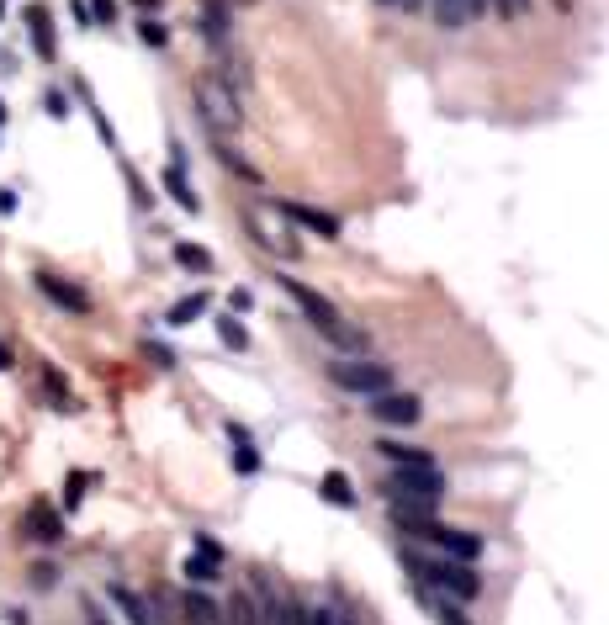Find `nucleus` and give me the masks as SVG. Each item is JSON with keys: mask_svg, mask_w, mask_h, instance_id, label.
Returning <instances> with one entry per match:
<instances>
[{"mask_svg": "<svg viewBox=\"0 0 609 625\" xmlns=\"http://www.w3.org/2000/svg\"><path fill=\"white\" fill-rule=\"evenodd\" d=\"M434 5V22L445 32H461L472 16H477V0H429Z\"/></svg>", "mask_w": 609, "mask_h": 625, "instance_id": "nucleus-14", "label": "nucleus"}, {"mask_svg": "<svg viewBox=\"0 0 609 625\" xmlns=\"http://www.w3.org/2000/svg\"><path fill=\"white\" fill-rule=\"evenodd\" d=\"M292 223H303L307 233H324V239H339V218H329L324 207H307V202H275Z\"/></svg>", "mask_w": 609, "mask_h": 625, "instance_id": "nucleus-11", "label": "nucleus"}, {"mask_svg": "<svg viewBox=\"0 0 609 625\" xmlns=\"http://www.w3.org/2000/svg\"><path fill=\"white\" fill-rule=\"evenodd\" d=\"M106 594H112V604H117L122 615H127V625H165V620H159V615L149 610V604H144V599L127 589V583H112Z\"/></svg>", "mask_w": 609, "mask_h": 625, "instance_id": "nucleus-12", "label": "nucleus"}, {"mask_svg": "<svg viewBox=\"0 0 609 625\" xmlns=\"http://www.w3.org/2000/svg\"><path fill=\"white\" fill-rule=\"evenodd\" d=\"M207 303H213L207 292H191V297H181V303H170V312H165V323H170V329H185V323H196V318L207 312Z\"/></svg>", "mask_w": 609, "mask_h": 625, "instance_id": "nucleus-19", "label": "nucleus"}, {"mask_svg": "<svg viewBox=\"0 0 609 625\" xmlns=\"http://www.w3.org/2000/svg\"><path fill=\"white\" fill-rule=\"evenodd\" d=\"M318 493H324V503H334V509H355V482H350L344 471H324V477H318Z\"/></svg>", "mask_w": 609, "mask_h": 625, "instance_id": "nucleus-16", "label": "nucleus"}, {"mask_svg": "<svg viewBox=\"0 0 609 625\" xmlns=\"http://www.w3.org/2000/svg\"><path fill=\"white\" fill-rule=\"evenodd\" d=\"M307 625H361V620L339 604H318V610H307Z\"/></svg>", "mask_w": 609, "mask_h": 625, "instance_id": "nucleus-25", "label": "nucleus"}, {"mask_svg": "<svg viewBox=\"0 0 609 625\" xmlns=\"http://www.w3.org/2000/svg\"><path fill=\"white\" fill-rule=\"evenodd\" d=\"M217 340L228 344V350H244V344H249V334H244V323H239V312L217 318Z\"/></svg>", "mask_w": 609, "mask_h": 625, "instance_id": "nucleus-26", "label": "nucleus"}, {"mask_svg": "<svg viewBox=\"0 0 609 625\" xmlns=\"http://www.w3.org/2000/svg\"><path fill=\"white\" fill-rule=\"evenodd\" d=\"M244 223H249V233H255V244H265L271 254H286V260H297L303 244L292 239V228H286V213L275 207V202H249L244 207Z\"/></svg>", "mask_w": 609, "mask_h": 625, "instance_id": "nucleus-5", "label": "nucleus"}, {"mask_svg": "<svg viewBox=\"0 0 609 625\" xmlns=\"http://www.w3.org/2000/svg\"><path fill=\"white\" fill-rule=\"evenodd\" d=\"M27 27H32V48H37V59H54L59 48H54V16H48V5H27Z\"/></svg>", "mask_w": 609, "mask_h": 625, "instance_id": "nucleus-13", "label": "nucleus"}, {"mask_svg": "<svg viewBox=\"0 0 609 625\" xmlns=\"http://www.w3.org/2000/svg\"><path fill=\"white\" fill-rule=\"evenodd\" d=\"M217 159H223L228 170H239L244 181H255V164H249V159H239V154H234V149H228V144H217Z\"/></svg>", "mask_w": 609, "mask_h": 625, "instance_id": "nucleus-30", "label": "nucleus"}, {"mask_svg": "<svg viewBox=\"0 0 609 625\" xmlns=\"http://www.w3.org/2000/svg\"><path fill=\"white\" fill-rule=\"evenodd\" d=\"M365 403H371V419H376V424H393V430H408V424L424 419V403H419L414 392H393V387H387V392H376V398H365Z\"/></svg>", "mask_w": 609, "mask_h": 625, "instance_id": "nucleus-7", "label": "nucleus"}, {"mask_svg": "<svg viewBox=\"0 0 609 625\" xmlns=\"http://www.w3.org/2000/svg\"><path fill=\"white\" fill-rule=\"evenodd\" d=\"M43 392H48L54 413H69V408H75V398H69V387H64V376L54 372V366H43Z\"/></svg>", "mask_w": 609, "mask_h": 625, "instance_id": "nucleus-23", "label": "nucleus"}, {"mask_svg": "<svg viewBox=\"0 0 609 625\" xmlns=\"http://www.w3.org/2000/svg\"><path fill=\"white\" fill-rule=\"evenodd\" d=\"M202 32H207V43L223 48V37H228V5H223V0H207V5H202Z\"/></svg>", "mask_w": 609, "mask_h": 625, "instance_id": "nucleus-20", "label": "nucleus"}, {"mask_svg": "<svg viewBox=\"0 0 609 625\" xmlns=\"http://www.w3.org/2000/svg\"><path fill=\"white\" fill-rule=\"evenodd\" d=\"M260 615H265V625H307V610L297 604L292 594H275L271 583H260Z\"/></svg>", "mask_w": 609, "mask_h": 625, "instance_id": "nucleus-8", "label": "nucleus"}, {"mask_svg": "<svg viewBox=\"0 0 609 625\" xmlns=\"http://www.w3.org/2000/svg\"><path fill=\"white\" fill-rule=\"evenodd\" d=\"M329 382H334L339 392L376 398V392H387V387H393V372H387L382 361H365V355H339L334 366H329Z\"/></svg>", "mask_w": 609, "mask_h": 625, "instance_id": "nucleus-6", "label": "nucleus"}, {"mask_svg": "<svg viewBox=\"0 0 609 625\" xmlns=\"http://www.w3.org/2000/svg\"><path fill=\"white\" fill-rule=\"evenodd\" d=\"M149 355H154V366H159V372H170V350H165V344H149Z\"/></svg>", "mask_w": 609, "mask_h": 625, "instance_id": "nucleus-35", "label": "nucleus"}, {"mask_svg": "<svg viewBox=\"0 0 609 625\" xmlns=\"http://www.w3.org/2000/svg\"><path fill=\"white\" fill-rule=\"evenodd\" d=\"M181 615H185V625H223V610L207 594H196V589L181 599Z\"/></svg>", "mask_w": 609, "mask_h": 625, "instance_id": "nucleus-18", "label": "nucleus"}, {"mask_svg": "<svg viewBox=\"0 0 609 625\" xmlns=\"http://www.w3.org/2000/svg\"><path fill=\"white\" fill-rule=\"evenodd\" d=\"M196 557H207V562L223 567V546H217L213 535H202V531H196Z\"/></svg>", "mask_w": 609, "mask_h": 625, "instance_id": "nucleus-31", "label": "nucleus"}, {"mask_svg": "<svg viewBox=\"0 0 609 625\" xmlns=\"http://www.w3.org/2000/svg\"><path fill=\"white\" fill-rule=\"evenodd\" d=\"M95 477L91 471H69V477H64V503H69V509H80V499H85V488H91Z\"/></svg>", "mask_w": 609, "mask_h": 625, "instance_id": "nucleus-28", "label": "nucleus"}, {"mask_svg": "<svg viewBox=\"0 0 609 625\" xmlns=\"http://www.w3.org/2000/svg\"><path fill=\"white\" fill-rule=\"evenodd\" d=\"M434 615H440V625H466V615H461L451 599H445V604H434Z\"/></svg>", "mask_w": 609, "mask_h": 625, "instance_id": "nucleus-34", "label": "nucleus"}, {"mask_svg": "<svg viewBox=\"0 0 609 625\" xmlns=\"http://www.w3.org/2000/svg\"><path fill=\"white\" fill-rule=\"evenodd\" d=\"M5 213H16V191H0V218Z\"/></svg>", "mask_w": 609, "mask_h": 625, "instance_id": "nucleus-38", "label": "nucleus"}, {"mask_svg": "<svg viewBox=\"0 0 609 625\" xmlns=\"http://www.w3.org/2000/svg\"><path fill=\"white\" fill-rule=\"evenodd\" d=\"M181 578L191 583V589H213V583H217V562H207V557H196V551H191L185 567H181Z\"/></svg>", "mask_w": 609, "mask_h": 625, "instance_id": "nucleus-22", "label": "nucleus"}, {"mask_svg": "<svg viewBox=\"0 0 609 625\" xmlns=\"http://www.w3.org/2000/svg\"><path fill=\"white\" fill-rule=\"evenodd\" d=\"M281 292L303 308V318L318 329V340L334 344L339 355H361V350H365V329H355V323H350V318H344V312L324 297V292H313L307 282H281Z\"/></svg>", "mask_w": 609, "mask_h": 625, "instance_id": "nucleus-1", "label": "nucleus"}, {"mask_svg": "<svg viewBox=\"0 0 609 625\" xmlns=\"http://www.w3.org/2000/svg\"><path fill=\"white\" fill-rule=\"evenodd\" d=\"M228 440H234V471H239V477H255V471H260V451H255V440L244 435L239 424H228Z\"/></svg>", "mask_w": 609, "mask_h": 625, "instance_id": "nucleus-17", "label": "nucleus"}, {"mask_svg": "<svg viewBox=\"0 0 609 625\" xmlns=\"http://www.w3.org/2000/svg\"><path fill=\"white\" fill-rule=\"evenodd\" d=\"M191 101H196V117L207 123V133H213L217 144H228V138L239 133V123H244L239 91H234L223 74H202V80L191 85Z\"/></svg>", "mask_w": 609, "mask_h": 625, "instance_id": "nucleus-3", "label": "nucleus"}, {"mask_svg": "<svg viewBox=\"0 0 609 625\" xmlns=\"http://www.w3.org/2000/svg\"><path fill=\"white\" fill-rule=\"evenodd\" d=\"M32 583H37V589H54V583H59V567H54V562H37V567H32Z\"/></svg>", "mask_w": 609, "mask_h": 625, "instance_id": "nucleus-32", "label": "nucleus"}, {"mask_svg": "<svg viewBox=\"0 0 609 625\" xmlns=\"http://www.w3.org/2000/svg\"><path fill=\"white\" fill-rule=\"evenodd\" d=\"M48 112H54V117H69V106H64L59 91H48Z\"/></svg>", "mask_w": 609, "mask_h": 625, "instance_id": "nucleus-37", "label": "nucleus"}, {"mask_svg": "<svg viewBox=\"0 0 609 625\" xmlns=\"http://www.w3.org/2000/svg\"><path fill=\"white\" fill-rule=\"evenodd\" d=\"M0 16H5V5H0Z\"/></svg>", "mask_w": 609, "mask_h": 625, "instance_id": "nucleus-42", "label": "nucleus"}, {"mask_svg": "<svg viewBox=\"0 0 609 625\" xmlns=\"http://www.w3.org/2000/svg\"><path fill=\"white\" fill-rule=\"evenodd\" d=\"M403 562H408V572L419 578V583H429V589H445L451 599H477L483 594V578L472 572V562H461V557H429V551H419V546H403Z\"/></svg>", "mask_w": 609, "mask_h": 625, "instance_id": "nucleus-2", "label": "nucleus"}, {"mask_svg": "<svg viewBox=\"0 0 609 625\" xmlns=\"http://www.w3.org/2000/svg\"><path fill=\"white\" fill-rule=\"evenodd\" d=\"M85 625H112V620H106V615H101V610L91 604V610H85Z\"/></svg>", "mask_w": 609, "mask_h": 625, "instance_id": "nucleus-39", "label": "nucleus"}, {"mask_svg": "<svg viewBox=\"0 0 609 625\" xmlns=\"http://www.w3.org/2000/svg\"><path fill=\"white\" fill-rule=\"evenodd\" d=\"M393 467H429V451H419V445H397V440H382L376 445Z\"/></svg>", "mask_w": 609, "mask_h": 625, "instance_id": "nucleus-21", "label": "nucleus"}, {"mask_svg": "<svg viewBox=\"0 0 609 625\" xmlns=\"http://www.w3.org/2000/svg\"><path fill=\"white\" fill-rule=\"evenodd\" d=\"M249 303H255L249 292H228V308H234V312H244V308H249Z\"/></svg>", "mask_w": 609, "mask_h": 625, "instance_id": "nucleus-36", "label": "nucleus"}, {"mask_svg": "<svg viewBox=\"0 0 609 625\" xmlns=\"http://www.w3.org/2000/svg\"><path fill=\"white\" fill-rule=\"evenodd\" d=\"M138 37H144L149 48H165V43H170V32H165V22H154V16H144V22H138Z\"/></svg>", "mask_w": 609, "mask_h": 625, "instance_id": "nucleus-29", "label": "nucleus"}, {"mask_svg": "<svg viewBox=\"0 0 609 625\" xmlns=\"http://www.w3.org/2000/svg\"><path fill=\"white\" fill-rule=\"evenodd\" d=\"M387 5H408V11H419V5H424V0H387Z\"/></svg>", "mask_w": 609, "mask_h": 625, "instance_id": "nucleus-40", "label": "nucleus"}, {"mask_svg": "<svg viewBox=\"0 0 609 625\" xmlns=\"http://www.w3.org/2000/svg\"><path fill=\"white\" fill-rule=\"evenodd\" d=\"M91 22H117V0H91Z\"/></svg>", "mask_w": 609, "mask_h": 625, "instance_id": "nucleus-33", "label": "nucleus"}, {"mask_svg": "<svg viewBox=\"0 0 609 625\" xmlns=\"http://www.w3.org/2000/svg\"><path fill=\"white\" fill-rule=\"evenodd\" d=\"M165 186H170V196H175V202H181L185 213H196V207H202V202H196V196H191V186H185L181 164H170V170H165Z\"/></svg>", "mask_w": 609, "mask_h": 625, "instance_id": "nucleus-24", "label": "nucleus"}, {"mask_svg": "<svg viewBox=\"0 0 609 625\" xmlns=\"http://www.w3.org/2000/svg\"><path fill=\"white\" fill-rule=\"evenodd\" d=\"M175 260H181L185 271H213V254L202 250V244H175Z\"/></svg>", "mask_w": 609, "mask_h": 625, "instance_id": "nucleus-27", "label": "nucleus"}, {"mask_svg": "<svg viewBox=\"0 0 609 625\" xmlns=\"http://www.w3.org/2000/svg\"><path fill=\"white\" fill-rule=\"evenodd\" d=\"M138 11H159V0H138Z\"/></svg>", "mask_w": 609, "mask_h": 625, "instance_id": "nucleus-41", "label": "nucleus"}, {"mask_svg": "<svg viewBox=\"0 0 609 625\" xmlns=\"http://www.w3.org/2000/svg\"><path fill=\"white\" fill-rule=\"evenodd\" d=\"M387 509H414V514H434V503L445 499V477L440 467H393V477L382 482Z\"/></svg>", "mask_w": 609, "mask_h": 625, "instance_id": "nucleus-4", "label": "nucleus"}, {"mask_svg": "<svg viewBox=\"0 0 609 625\" xmlns=\"http://www.w3.org/2000/svg\"><path fill=\"white\" fill-rule=\"evenodd\" d=\"M32 282H37V292H43L48 303H59V308H69V312H91V297H85V286L64 282V276H48V271H37Z\"/></svg>", "mask_w": 609, "mask_h": 625, "instance_id": "nucleus-10", "label": "nucleus"}, {"mask_svg": "<svg viewBox=\"0 0 609 625\" xmlns=\"http://www.w3.org/2000/svg\"><path fill=\"white\" fill-rule=\"evenodd\" d=\"M223 625H265V615H260V599L239 589V594L223 604Z\"/></svg>", "mask_w": 609, "mask_h": 625, "instance_id": "nucleus-15", "label": "nucleus"}, {"mask_svg": "<svg viewBox=\"0 0 609 625\" xmlns=\"http://www.w3.org/2000/svg\"><path fill=\"white\" fill-rule=\"evenodd\" d=\"M22 535H32L37 546H59V541H64V520H59V509H54V503H32V509H27V520H22Z\"/></svg>", "mask_w": 609, "mask_h": 625, "instance_id": "nucleus-9", "label": "nucleus"}]
</instances>
